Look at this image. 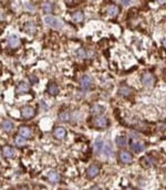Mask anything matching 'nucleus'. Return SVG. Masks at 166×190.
<instances>
[{
    "instance_id": "2f4dec72",
    "label": "nucleus",
    "mask_w": 166,
    "mask_h": 190,
    "mask_svg": "<svg viewBox=\"0 0 166 190\" xmlns=\"http://www.w3.org/2000/svg\"><path fill=\"white\" fill-rule=\"evenodd\" d=\"M163 45L165 47V49H166V39H164V40H163Z\"/></svg>"
},
{
    "instance_id": "a878e982",
    "label": "nucleus",
    "mask_w": 166,
    "mask_h": 190,
    "mask_svg": "<svg viewBox=\"0 0 166 190\" xmlns=\"http://www.w3.org/2000/svg\"><path fill=\"white\" fill-rule=\"evenodd\" d=\"M25 139H27V138L22 137L21 135H18L16 137V144H17L18 146H20V147H22V146H25Z\"/></svg>"
},
{
    "instance_id": "f257e3e1",
    "label": "nucleus",
    "mask_w": 166,
    "mask_h": 190,
    "mask_svg": "<svg viewBox=\"0 0 166 190\" xmlns=\"http://www.w3.org/2000/svg\"><path fill=\"white\" fill-rule=\"evenodd\" d=\"M44 22L49 25V27L53 28V29H60V28H62V25H63V23H62V21L60 19H58L56 17H53V16H50V14L44 17Z\"/></svg>"
},
{
    "instance_id": "cd10ccee",
    "label": "nucleus",
    "mask_w": 166,
    "mask_h": 190,
    "mask_svg": "<svg viewBox=\"0 0 166 190\" xmlns=\"http://www.w3.org/2000/svg\"><path fill=\"white\" fill-rule=\"evenodd\" d=\"M75 54H76V56H78V58H80V59H84V58H86L85 51H84V49H82V48H80V49L76 50Z\"/></svg>"
},
{
    "instance_id": "1a4fd4ad",
    "label": "nucleus",
    "mask_w": 166,
    "mask_h": 190,
    "mask_svg": "<svg viewBox=\"0 0 166 190\" xmlns=\"http://www.w3.org/2000/svg\"><path fill=\"white\" fill-rule=\"evenodd\" d=\"M98 172H100V169H98V166L92 165L87 168V170H86V175H87V177L89 178H94V177L98 176Z\"/></svg>"
},
{
    "instance_id": "473e14b6",
    "label": "nucleus",
    "mask_w": 166,
    "mask_h": 190,
    "mask_svg": "<svg viewBox=\"0 0 166 190\" xmlns=\"http://www.w3.org/2000/svg\"><path fill=\"white\" fill-rule=\"evenodd\" d=\"M21 190H28V189H27L25 187H23V188H21Z\"/></svg>"
},
{
    "instance_id": "f03ea898",
    "label": "nucleus",
    "mask_w": 166,
    "mask_h": 190,
    "mask_svg": "<svg viewBox=\"0 0 166 190\" xmlns=\"http://www.w3.org/2000/svg\"><path fill=\"white\" fill-rule=\"evenodd\" d=\"M94 126L95 127H98V128H105V127H107V125H109V122H107V118L104 116H98L94 118Z\"/></svg>"
},
{
    "instance_id": "6e6552de",
    "label": "nucleus",
    "mask_w": 166,
    "mask_h": 190,
    "mask_svg": "<svg viewBox=\"0 0 166 190\" xmlns=\"http://www.w3.org/2000/svg\"><path fill=\"white\" fill-rule=\"evenodd\" d=\"M30 87H29V84H27L25 82H20L16 88V93L18 95H21V94H25L27 92H29Z\"/></svg>"
},
{
    "instance_id": "393cba45",
    "label": "nucleus",
    "mask_w": 166,
    "mask_h": 190,
    "mask_svg": "<svg viewBox=\"0 0 166 190\" xmlns=\"http://www.w3.org/2000/svg\"><path fill=\"white\" fill-rule=\"evenodd\" d=\"M126 143H127V141H126V138L124 136H118L116 138V144L118 147H125Z\"/></svg>"
},
{
    "instance_id": "0eeeda50",
    "label": "nucleus",
    "mask_w": 166,
    "mask_h": 190,
    "mask_svg": "<svg viewBox=\"0 0 166 190\" xmlns=\"http://www.w3.org/2000/svg\"><path fill=\"white\" fill-rule=\"evenodd\" d=\"M80 85L83 90H89V88L91 87V85H92V80H91V78L87 76V75L82 76L80 80Z\"/></svg>"
},
{
    "instance_id": "5701e85b",
    "label": "nucleus",
    "mask_w": 166,
    "mask_h": 190,
    "mask_svg": "<svg viewBox=\"0 0 166 190\" xmlns=\"http://www.w3.org/2000/svg\"><path fill=\"white\" fill-rule=\"evenodd\" d=\"M25 31L27 32V33L33 34V33H34V31H36V25H33L32 22H28V23L25 25Z\"/></svg>"
},
{
    "instance_id": "ddd939ff",
    "label": "nucleus",
    "mask_w": 166,
    "mask_h": 190,
    "mask_svg": "<svg viewBox=\"0 0 166 190\" xmlns=\"http://www.w3.org/2000/svg\"><path fill=\"white\" fill-rule=\"evenodd\" d=\"M117 93H118V95L126 97V96H129L132 94V88H129V86H122V87L118 88Z\"/></svg>"
},
{
    "instance_id": "dca6fc26",
    "label": "nucleus",
    "mask_w": 166,
    "mask_h": 190,
    "mask_svg": "<svg viewBox=\"0 0 166 190\" xmlns=\"http://www.w3.org/2000/svg\"><path fill=\"white\" fill-rule=\"evenodd\" d=\"M48 178H49V180L51 182H53V184H56V182H59L60 181V175L58 174V172L55 171H51L49 172V175H48Z\"/></svg>"
},
{
    "instance_id": "2eb2a0df",
    "label": "nucleus",
    "mask_w": 166,
    "mask_h": 190,
    "mask_svg": "<svg viewBox=\"0 0 166 190\" xmlns=\"http://www.w3.org/2000/svg\"><path fill=\"white\" fill-rule=\"evenodd\" d=\"M8 42H9V45L11 48H17L19 43H20V40H19V38L17 36H10L9 39H8Z\"/></svg>"
},
{
    "instance_id": "f3484780",
    "label": "nucleus",
    "mask_w": 166,
    "mask_h": 190,
    "mask_svg": "<svg viewBox=\"0 0 166 190\" xmlns=\"http://www.w3.org/2000/svg\"><path fill=\"white\" fill-rule=\"evenodd\" d=\"M118 8H117V6H115V5H112V6H110L109 8H107V14L110 16V17H116L117 13H118Z\"/></svg>"
},
{
    "instance_id": "c85d7f7f",
    "label": "nucleus",
    "mask_w": 166,
    "mask_h": 190,
    "mask_svg": "<svg viewBox=\"0 0 166 190\" xmlns=\"http://www.w3.org/2000/svg\"><path fill=\"white\" fill-rule=\"evenodd\" d=\"M29 80H30L31 84H36V83L38 82V78H36L34 75H31L30 78H29Z\"/></svg>"
},
{
    "instance_id": "c756f323",
    "label": "nucleus",
    "mask_w": 166,
    "mask_h": 190,
    "mask_svg": "<svg viewBox=\"0 0 166 190\" xmlns=\"http://www.w3.org/2000/svg\"><path fill=\"white\" fill-rule=\"evenodd\" d=\"M90 190H101V189H100V187H98V186H93V187L90 188Z\"/></svg>"
},
{
    "instance_id": "423d86ee",
    "label": "nucleus",
    "mask_w": 166,
    "mask_h": 190,
    "mask_svg": "<svg viewBox=\"0 0 166 190\" xmlns=\"http://www.w3.org/2000/svg\"><path fill=\"white\" fill-rule=\"evenodd\" d=\"M118 158H120V160H121L122 163H124V164H129V163L133 161L132 155H131L129 152H124V150L118 154Z\"/></svg>"
},
{
    "instance_id": "4468645a",
    "label": "nucleus",
    "mask_w": 166,
    "mask_h": 190,
    "mask_svg": "<svg viewBox=\"0 0 166 190\" xmlns=\"http://www.w3.org/2000/svg\"><path fill=\"white\" fill-rule=\"evenodd\" d=\"M103 141H102V138H100V137H98L96 139H95V141H94V147H93V149H94V152L96 154H98L102 149H103Z\"/></svg>"
},
{
    "instance_id": "bb28decb",
    "label": "nucleus",
    "mask_w": 166,
    "mask_h": 190,
    "mask_svg": "<svg viewBox=\"0 0 166 190\" xmlns=\"http://www.w3.org/2000/svg\"><path fill=\"white\" fill-rule=\"evenodd\" d=\"M103 152H104L106 156H111L112 155V146H111V144L109 141L105 144V146L103 147Z\"/></svg>"
},
{
    "instance_id": "9b49d317",
    "label": "nucleus",
    "mask_w": 166,
    "mask_h": 190,
    "mask_svg": "<svg viewBox=\"0 0 166 190\" xmlns=\"http://www.w3.org/2000/svg\"><path fill=\"white\" fill-rule=\"evenodd\" d=\"M19 135H21L25 138H29L31 137V129L28 126H21L19 128Z\"/></svg>"
},
{
    "instance_id": "aec40b11",
    "label": "nucleus",
    "mask_w": 166,
    "mask_h": 190,
    "mask_svg": "<svg viewBox=\"0 0 166 190\" xmlns=\"http://www.w3.org/2000/svg\"><path fill=\"white\" fill-rule=\"evenodd\" d=\"M42 10L45 13H51L52 10H53V5L52 2H49V1H45L42 3Z\"/></svg>"
},
{
    "instance_id": "7ed1b4c3",
    "label": "nucleus",
    "mask_w": 166,
    "mask_h": 190,
    "mask_svg": "<svg viewBox=\"0 0 166 190\" xmlns=\"http://www.w3.org/2000/svg\"><path fill=\"white\" fill-rule=\"evenodd\" d=\"M21 115L23 118H31V117H33L36 115V112L31 107V106H25V107H22L21 108Z\"/></svg>"
},
{
    "instance_id": "4be33fe9",
    "label": "nucleus",
    "mask_w": 166,
    "mask_h": 190,
    "mask_svg": "<svg viewBox=\"0 0 166 190\" xmlns=\"http://www.w3.org/2000/svg\"><path fill=\"white\" fill-rule=\"evenodd\" d=\"M48 93L50 95H56L59 93V88H58V85L55 83H51L48 86Z\"/></svg>"
},
{
    "instance_id": "b1692460",
    "label": "nucleus",
    "mask_w": 166,
    "mask_h": 190,
    "mask_svg": "<svg viewBox=\"0 0 166 190\" xmlns=\"http://www.w3.org/2000/svg\"><path fill=\"white\" fill-rule=\"evenodd\" d=\"M59 119L61 121V122H68V121H70V114H69L68 112H60L59 113Z\"/></svg>"
},
{
    "instance_id": "f8f14e48",
    "label": "nucleus",
    "mask_w": 166,
    "mask_h": 190,
    "mask_svg": "<svg viewBox=\"0 0 166 190\" xmlns=\"http://www.w3.org/2000/svg\"><path fill=\"white\" fill-rule=\"evenodd\" d=\"M2 155L6 158H12L13 156H14V150L10 146H5V147L2 148Z\"/></svg>"
},
{
    "instance_id": "39448f33",
    "label": "nucleus",
    "mask_w": 166,
    "mask_h": 190,
    "mask_svg": "<svg viewBox=\"0 0 166 190\" xmlns=\"http://www.w3.org/2000/svg\"><path fill=\"white\" fill-rule=\"evenodd\" d=\"M144 144L141 143V141H131V149L134 152V153H141L144 150Z\"/></svg>"
},
{
    "instance_id": "7c9ffc66",
    "label": "nucleus",
    "mask_w": 166,
    "mask_h": 190,
    "mask_svg": "<svg viewBox=\"0 0 166 190\" xmlns=\"http://www.w3.org/2000/svg\"><path fill=\"white\" fill-rule=\"evenodd\" d=\"M120 2H121V3H124V5H129V1H120Z\"/></svg>"
},
{
    "instance_id": "412c9836",
    "label": "nucleus",
    "mask_w": 166,
    "mask_h": 190,
    "mask_svg": "<svg viewBox=\"0 0 166 190\" xmlns=\"http://www.w3.org/2000/svg\"><path fill=\"white\" fill-rule=\"evenodd\" d=\"M103 110H104V108L101 105H93L92 107H91V114H93V115H100V114L103 113Z\"/></svg>"
},
{
    "instance_id": "a211bd4d",
    "label": "nucleus",
    "mask_w": 166,
    "mask_h": 190,
    "mask_svg": "<svg viewBox=\"0 0 166 190\" xmlns=\"http://www.w3.org/2000/svg\"><path fill=\"white\" fill-rule=\"evenodd\" d=\"M1 128H2V130H5V132H10L13 128V124L10 121L6 119V121H3V122L1 123Z\"/></svg>"
},
{
    "instance_id": "72a5a7b5",
    "label": "nucleus",
    "mask_w": 166,
    "mask_h": 190,
    "mask_svg": "<svg viewBox=\"0 0 166 190\" xmlns=\"http://www.w3.org/2000/svg\"><path fill=\"white\" fill-rule=\"evenodd\" d=\"M126 190H133V189H132V188H129V189H126Z\"/></svg>"
},
{
    "instance_id": "20e7f679",
    "label": "nucleus",
    "mask_w": 166,
    "mask_h": 190,
    "mask_svg": "<svg viewBox=\"0 0 166 190\" xmlns=\"http://www.w3.org/2000/svg\"><path fill=\"white\" fill-rule=\"evenodd\" d=\"M154 82H155V79H154V76L151 73L143 74V76H142V83L145 86H148V87H149V86L153 85Z\"/></svg>"
},
{
    "instance_id": "9d476101",
    "label": "nucleus",
    "mask_w": 166,
    "mask_h": 190,
    "mask_svg": "<svg viewBox=\"0 0 166 190\" xmlns=\"http://www.w3.org/2000/svg\"><path fill=\"white\" fill-rule=\"evenodd\" d=\"M53 135L58 139H63L65 137V135H67V132H65V129L63 128V127L58 126V127H55L54 132H53Z\"/></svg>"
},
{
    "instance_id": "6ab92c4d",
    "label": "nucleus",
    "mask_w": 166,
    "mask_h": 190,
    "mask_svg": "<svg viewBox=\"0 0 166 190\" xmlns=\"http://www.w3.org/2000/svg\"><path fill=\"white\" fill-rule=\"evenodd\" d=\"M83 19H84V14L82 11H75L72 13V20L75 22H81Z\"/></svg>"
}]
</instances>
